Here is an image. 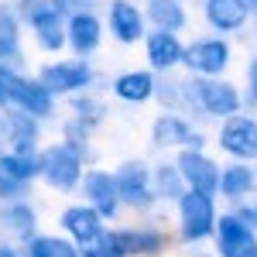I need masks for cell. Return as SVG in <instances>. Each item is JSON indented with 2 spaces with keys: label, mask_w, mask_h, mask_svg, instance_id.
Returning a JSON list of instances; mask_svg holds the SVG:
<instances>
[{
  "label": "cell",
  "mask_w": 257,
  "mask_h": 257,
  "mask_svg": "<svg viewBox=\"0 0 257 257\" xmlns=\"http://www.w3.org/2000/svg\"><path fill=\"white\" fill-rule=\"evenodd\" d=\"M99 257H127V247H123V233L120 230H103V237L96 240L93 247Z\"/></svg>",
  "instance_id": "obj_28"
},
{
  "label": "cell",
  "mask_w": 257,
  "mask_h": 257,
  "mask_svg": "<svg viewBox=\"0 0 257 257\" xmlns=\"http://www.w3.org/2000/svg\"><path fill=\"white\" fill-rule=\"evenodd\" d=\"M24 192H28V185L18 182V178L4 175L0 172V206H14V202H24Z\"/></svg>",
  "instance_id": "obj_29"
},
{
  "label": "cell",
  "mask_w": 257,
  "mask_h": 257,
  "mask_svg": "<svg viewBox=\"0 0 257 257\" xmlns=\"http://www.w3.org/2000/svg\"><path fill=\"white\" fill-rule=\"evenodd\" d=\"M99 41H103V24H99L96 14H72V18L65 21V45L79 59L93 55L99 48Z\"/></svg>",
  "instance_id": "obj_12"
},
{
  "label": "cell",
  "mask_w": 257,
  "mask_h": 257,
  "mask_svg": "<svg viewBox=\"0 0 257 257\" xmlns=\"http://www.w3.org/2000/svg\"><path fill=\"white\" fill-rule=\"evenodd\" d=\"M182 96L185 103H196L199 110H206L209 117H237L240 110V93L223 79H189L182 82Z\"/></svg>",
  "instance_id": "obj_1"
},
{
  "label": "cell",
  "mask_w": 257,
  "mask_h": 257,
  "mask_svg": "<svg viewBox=\"0 0 257 257\" xmlns=\"http://www.w3.org/2000/svg\"><path fill=\"white\" fill-rule=\"evenodd\" d=\"M182 55H185V45L178 41V35H168V31H151L148 35V62H151V69L168 72V69H175L182 62Z\"/></svg>",
  "instance_id": "obj_17"
},
{
  "label": "cell",
  "mask_w": 257,
  "mask_h": 257,
  "mask_svg": "<svg viewBox=\"0 0 257 257\" xmlns=\"http://www.w3.org/2000/svg\"><path fill=\"white\" fill-rule=\"evenodd\" d=\"M113 93H117L123 103H148V99L158 93V82L151 72L144 69H134V72H123L113 79Z\"/></svg>",
  "instance_id": "obj_18"
},
{
  "label": "cell",
  "mask_w": 257,
  "mask_h": 257,
  "mask_svg": "<svg viewBox=\"0 0 257 257\" xmlns=\"http://www.w3.org/2000/svg\"><path fill=\"white\" fill-rule=\"evenodd\" d=\"M0 223H4V230H11L14 237H24V240L35 237V209H31L28 202L4 206V209H0Z\"/></svg>",
  "instance_id": "obj_26"
},
{
  "label": "cell",
  "mask_w": 257,
  "mask_h": 257,
  "mask_svg": "<svg viewBox=\"0 0 257 257\" xmlns=\"http://www.w3.org/2000/svg\"><path fill=\"white\" fill-rule=\"evenodd\" d=\"M250 257H257V247H254V254H250Z\"/></svg>",
  "instance_id": "obj_37"
},
{
  "label": "cell",
  "mask_w": 257,
  "mask_h": 257,
  "mask_svg": "<svg viewBox=\"0 0 257 257\" xmlns=\"http://www.w3.org/2000/svg\"><path fill=\"white\" fill-rule=\"evenodd\" d=\"M79 257H99V254L93 250V247H89V250H79Z\"/></svg>",
  "instance_id": "obj_35"
},
{
  "label": "cell",
  "mask_w": 257,
  "mask_h": 257,
  "mask_svg": "<svg viewBox=\"0 0 257 257\" xmlns=\"http://www.w3.org/2000/svg\"><path fill=\"white\" fill-rule=\"evenodd\" d=\"M219 148L233 158H254L257 155V120L250 117H230L219 131Z\"/></svg>",
  "instance_id": "obj_11"
},
{
  "label": "cell",
  "mask_w": 257,
  "mask_h": 257,
  "mask_svg": "<svg viewBox=\"0 0 257 257\" xmlns=\"http://www.w3.org/2000/svg\"><path fill=\"white\" fill-rule=\"evenodd\" d=\"M247 79H250V89H254V96H257V59L247 65Z\"/></svg>",
  "instance_id": "obj_32"
},
{
  "label": "cell",
  "mask_w": 257,
  "mask_h": 257,
  "mask_svg": "<svg viewBox=\"0 0 257 257\" xmlns=\"http://www.w3.org/2000/svg\"><path fill=\"white\" fill-rule=\"evenodd\" d=\"M151 192H155V199H182L189 189H185V182H182L175 165L161 161L158 168L151 172Z\"/></svg>",
  "instance_id": "obj_25"
},
{
  "label": "cell",
  "mask_w": 257,
  "mask_h": 257,
  "mask_svg": "<svg viewBox=\"0 0 257 257\" xmlns=\"http://www.w3.org/2000/svg\"><path fill=\"white\" fill-rule=\"evenodd\" d=\"M178 233L185 243H199L209 233H216V206L213 196L202 192H185L178 199Z\"/></svg>",
  "instance_id": "obj_3"
},
{
  "label": "cell",
  "mask_w": 257,
  "mask_h": 257,
  "mask_svg": "<svg viewBox=\"0 0 257 257\" xmlns=\"http://www.w3.org/2000/svg\"><path fill=\"white\" fill-rule=\"evenodd\" d=\"M82 196H86V206H93L99 216H113L120 206V196H117V182L110 172L103 168H89L82 172Z\"/></svg>",
  "instance_id": "obj_10"
},
{
  "label": "cell",
  "mask_w": 257,
  "mask_h": 257,
  "mask_svg": "<svg viewBox=\"0 0 257 257\" xmlns=\"http://www.w3.org/2000/svg\"><path fill=\"white\" fill-rule=\"evenodd\" d=\"M144 21H151L155 24V31H168V35H175L185 28V7H182V0H148V11H144Z\"/></svg>",
  "instance_id": "obj_20"
},
{
  "label": "cell",
  "mask_w": 257,
  "mask_h": 257,
  "mask_svg": "<svg viewBox=\"0 0 257 257\" xmlns=\"http://www.w3.org/2000/svg\"><path fill=\"white\" fill-rule=\"evenodd\" d=\"M62 230L69 233V240L76 243V247H96V240L103 237V216H99L93 206H86V202H76V206H65L62 209Z\"/></svg>",
  "instance_id": "obj_8"
},
{
  "label": "cell",
  "mask_w": 257,
  "mask_h": 257,
  "mask_svg": "<svg viewBox=\"0 0 257 257\" xmlns=\"http://www.w3.org/2000/svg\"><path fill=\"white\" fill-rule=\"evenodd\" d=\"M41 178L52 185V189H76L82 182V148L69 144V141H59L52 148L41 151Z\"/></svg>",
  "instance_id": "obj_2"
},
{
  "label": "cell",
  "mask_w": 257,
  "mask_h": 257,
  "mask_svg": "<svg viewBox=\"0 0 257 257\" xmlns=\"http://www.w3.org/2000/svg\"><path fill=\"white\" fill-rule=\"evenodd\" d=\"M18 82H21V76L14 72V69L0 65V106L14 103V93H18Z\"/></svg>",
  "instance_id": "obj_31"
},
{
  "label": "cell",
  "mask_w": 257,
  "mask_h": 257,
  "mask_svg": "<svg viewBox=\"0 0 257 257\" xmlns=\"http://www.w3.org/2000/svg\"><path fill=\"white\" fill-rule=\"evenodd\" d=\"M113 182H117V196L120 202H127L131 209H148L155 202V192H151V168L144 161H123L117 172H113Z\"/></svg>",
  "instance_id": "obj_5"
},
{
  "label": "cell",
  "mask_w": 257,
  "mask_h": 257,
  "mask_svg": "<svg viewBox=\"0 0 257 257\" xmlns=\"http://www.w3.org/2000/svg\"><path fill=\"white\" fill-rule=\"evenodd\" d=\"M38 82L52 93V96H62V93H79L93 82V69L86 59H62V62H48L41 65Z\"/></svg>",
  "instance_id": "obj_4"
},
{
  "label": "cell",
  "mask_w": 257,
  "mask_h": 257,
  "mask_svg": "<svg viewBox=\"0 0 257 257\" xmlns=\"http://www.w3.org/2000/svg\"><path fill=\"white\" fill-rule=\"evenodd\" d=\"M0 123H4V117H0Z\"/></svg>",
  "instance_id": "obj_38"
},
{
  "label": "cell",
  "mask_w": 257,
  "mask_h": 257,
  "mask_svg": "<svg viewBox=\"0 0 257 257\" xmlns=\"http://www.w3.org/2000/svg\"><path fill=\"white\" fill-rule=\"evenodd\" d=\"M178 175L185 182V189L189 192H202V196H213L219 192V168L213 165V158H206L202 151L196 148H185L175 161Z\"/></svg>",
  "instance_id": "obj_7"
},
{
  "label": "cell",
  "mask_w": 257,
  "mask_h": 257,
  "mask_svg": "<svg viewBox=\"0 0 257 257\" xmlns=\"http://www.w3.org/2000/svg\"><path fill=\"white\" fill-rule=\"evenodd\" d=\"M28 257H79V247L69 237H55V233H35L24 247Z\"/></svg>",
  "instance_id": "obj_23"
},
{
  "label": "cell",
  "mask_w": 257,
  "mask_h": 257,
  "mask_svg": "<svg viewBox=\"0 0 257 257\" xmlns=\"http://www.w3.org/2000/svg\"><path fill=\"white\" fill-rule=\"evenodd\" d=\"M0 257H21V254L14 250V247H4V243H0Z\"/></svg>",
  "instance_id": "obj_33"
},
{
  "label": "cell",
  "mask_w": 257,
  "mask_h": 257,
  "mask_svg": "<svg viewBox=\"0 0 257 257\" xmlns=\"http://www.w3.org/2000/svg\"><path fill=\"white\" fill-rule=\"evenodd\" d=\"M151 141L158 144V148H199V134L185 123V120L178 117V113H161L155 120V127H151Z\"/></svg>",
  "instance_id": "obj_14"
},
{
  "label": "cell",
  "mask_w": 257,
  "mask_h": 257,
  "mask_svg": "<svg viewBox=\"0 0 257 257\" xmlns=\"http://www.w3.org/2000/svg\"><path fill=\"white\" fill-rule=\"evenodd\" d=\"M110 31L120 45H134L144 38V14L131 0H113L110 4Z\"/></svg>",
  "instance_id": "obj_13"
},
{
  "label": "cell",
  "mask_w": 257,
  "mask_h": 257,
  "mask_svg": "<svg viewBox=\"0 0 257 257\" xmlns=\"http://www.w3.org/2000/svg\"><path fill=\"white\" fill-rule=\"evenodd\" d=\"M120 233H123L127 257H158L168 247V233L158 226H131V230H120Z\"/></svg>",
  "instance_id": "obj_16"
},
{
  "label": "cell",
  "mask_w": 257,
  "mask_h": 257,
  "mask_svg": "<svg viewBox=\"0 0 257 257\" xmlns=\"http://www.w3.org/2000/svg\"><path fill=\"white\" fill-rule=\"evenodd\" d=\"M254 230L237 219V213L216 216V250L219 257H250L254 254Z\"/></svg>",
  "instance_id": "obj_9"
},
{
  "label": "cell",
  "mask_w": 257,
  "mask_h": 257,
  "mask_svg": "<svg viewBox=\"0 0 257 257\" xmlns=\"http://www.w3.org/2000/svg\"><path fill=\"white\" fill-rule=\"evenodd\" d=\"M72 110H76V120H79L82 127H86V123H96V120L103 117V103H99V99H89V96L76 99Z\"/></svg>",
  "instance_id": "obj_30"
},
{
  "label": "cell",
  "mask_w": 257,
  "mask_h": 257,
  "mask_svg": "<svg viewBox=\"0 0 257 257\" xmlns=\"http://www.w3.org/2000/svg\"><path fill=\"white\" fill-rule=\"evenodd\" d=\"M0 172L28 185L35 175H41V155H35V151H11V155H0Z\"/></svg>",
  "instance_id": "obj_24"
},
{
  "label": "cell",
  "mask_w": 257,
  "mask_h": 257,
  "mask_svg": "<svg viewBox=\"0 0 257 257\" xmlns=\"http://www.w3.org/2000/svg\"><path fill=\"white\" fill-rule=\"evenodd\" d=\"M230 62V45L219 38H199L192 45H185V55H182V65L189 72H196L199 79H213L226 69Z\"/></svg>",
  "instance_id": "obj_6"
},
{
  "label": "cell",
  "mask_w": 257,
  "mask_h": 257,
  "mask_svg": "<svg viewBox=\"0 0 257 257\" xmlns=\"http://www.w3.org/2000/svg\"><path fill=\"white\" fill-rule=\"evenodd\" d=\"M185 257H206V254H185Z\"/></svg>",
  "instance_id": "obj_36"
},
{
  "label": "cell",
  "mask_w": 257,
  "mask_h": 257,
  "mask_svg": "<svg viewBox=\"0 0 257 257\" xmlns=\"http://www.w3.org/2000/svg\"><path fill=\"white\" fill-rule=\"evenodd\" d=\"M21 62V24L18 11L11 4H0V65H14Z\"/></svg>",
  "instance_id": "obj_19"
},
{
  "label": "cell",
  "mask_w": 257,
  "mask_h": 257,
  "mask_svg": "<svg viewBox=\"0 0 257 257\" xmlns=\"http://www.w3.org/2000/svg\"><path fill=\"white\" fill-rule=\"evenodd\" d=\"M4 127H7V141L14 144V151H35V144H38V138H41V127H38L35 117L14 110V113L4 117Z\"/></svg>",
  "instance_id": "obj_21"
},
{
  "label": "cell",
  "mask_w": 257,
  "mask_h": 257,
  "mask_svg": "<svg viewBox=\"0 0 257 257\" xmlns=\"http://www.w3.org/2000/svg\"><path fill=\"white\" fill-rule=\"evenodd\" d=\"M250 185H254V175H250V168H247V165H230V168H223V172H219V192H223L226 199L243 196Z\"/></svg>",
  "instance_id": "obj_27"
},
{
  "label": "cell",
  "mask_w": 257,
  "mask_h": 257,
  "mask_svg": "<svg viewBox=\"0 0 257 257\" xmlns=\"http://www.w3.org/2000/svg\"><path fill=\"white\" fill-rule=\"evenodd\" d=\"M14 106H18L21 113H28V117L41 120V117H48V113H52L55 96H52V93H48V89H45L38 79H24V76H21L18 93H14Z\"/></svg>",
  "instance_id": "obj_15"
},
{
  "label": "cell",
  "mask_w": 257,
  "mask_h": 257,
  "mask_svg": "<svg viewBox=\"0 0 257 257\" xmlns=\"http://www.w3.org/2000/svg\"><path fill=\"white\" fill-rule=\"evenodd\" d=\"M206 21L216 31H237L247 21V7L240 0H206Z\"/></svg>",
  "instance_id": "obj_22"
},
{
  "label": "cell",
  "mask_w": 257,
  "mask_h": 257,
  "mask_svg": "<svg viewBox=\"0 0 257 257\" xmlns=\"http://www.w3.org/2000/svg\"><path fill=\"white\" fill-rule=\"evenodd\" d=\"M240 4H243L247 11H257V0H240Z\"/></svg>",
  "instance_id": "obj_34"
}]
</instances>
